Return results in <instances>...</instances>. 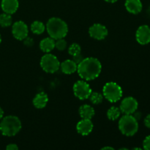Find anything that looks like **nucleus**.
<instances>
[{"mask_svg":"<svg viewBox=\"0 0 150 150\" xmlns=\"http://www.w3.org/2000/svg\"><path fill=\"white\" fill-rule=\"evenodd\" d=\"M33 43L34 41L31 38H28L27 37V38H26L24 39V44L26 46H32L33 45Z\"/></svg>","mask_w":150,"mask_h":150,"instance_id":"obj_27","label":"nucleus"},{"mask_svg":"<svg viewBox=\"0 0 150 150\" xmlns=\"http://www.w3.org/2000/svg\"><path fill=\"white\" fill-rule=\"evenodd\" d=\"M0 133H1V130H0Z\"/></svg>","mask_w":150,"mask_h":150,"instance_id":"obj_36","label":"nucleus"},{"mask_svg":"<svg viewBox=\"0 0 150 150\" xmlns=\"http://www.w3.org/2000/svg\"><path fill=\"white\" fill-rule=\"evenodd\" d=\"M1 6L4 13L10 15L13 14L18 8V0H2Z\"/></svg>","mask_w":150,"mask_h":150,"instance_id":"obj_13","label":"nucleus"},{"mask_svg":"<svg viewBox=\"0 0 150 150\" xmlns=\"http://www.w3.org/2000/svg\"><path fill=\"white\" fill-rule=\"evenodd\" d=\"M1 35H0V43H1Z\"/></svg>","mask_w":150,"mask_h":150,"instance_id":"obj_35","label":"nucleus"},{"mask_svg":"<svg viewBox=\"0 0 150 150\" xmlns=\"http://www.w3.org/2000/svg\"><path fill=\"white\" fill-rule=\"evenodd\" d=\"M12 33L13 37L18 40H23L28 37L29 29L28 26L22 21H18L13 23L12 27Z\"/></svg>","mask_w":150,"mask_h":150,"instance_id":"obj_8","label":"nucleus"},{"mask_svg":"<svg viewBox=\"0 0 150 150\" xmlns=\"http://www.w3.org/2000/svg\"><path fill=\"white\" fill-rule=\"evenodd\" d=\"M48 102V95L45 93H44V92L38 93L33 99V105H35V108H39V109L45 108Z\"/></svg>","mask_w":150,"mask_h":150,"instance_id":"obj_16","label":"nucleus"},{"mask_svg":"<svg viewBox=\"0 0 150 150\" xmlns=\"http://www.w3.org/2000/svg\"><path fill=\"white\" fill-rule=\"evenodd\" d=\"M78 64L75 62L73 60L67 59L63 62L60 64V68H61L62 73L64 74H73L77 70Z\"/></svg>","mask_w":150,"mask_h":150,"instance_id":"obj_15","label":"nucleus"},{"mask_svg":"<svg viewBox=\"0 0 150 150\" xmlns=\"http://www.w3.org/2000/svg\"><path fill=\"white\" fill-rule=\"evenodd\" d=\"M40 66L42 70L48 73H54L59 69L60 62L57 57L47 54L41 58Z\"/></svg>","mask_w":150,"mask_h":150,"instance_id":"obj_6","label":"nucleus"},{"mask_svg":"<svg viewBox=\"0 0 150 150\" xmlns=\"http://www.w3.org/2000/svg\"><path fill=\"white\" fill-rule=\"evenodd\" d=\"M103 96L111 103H116L122 97V89L121 86L115 82H108L103 89Z\"/></svg>","mask_w":150,"mask_h":150,"instance_id":"obj_5","label":"nucleus"},{"mask_svg":"<svg viewBox=\"0 0 150 150\" xmlns=\"http://www.w3.org/2000/svg\"><path fill=\"white\" fill-rule=\"evenodd\" d=\"M136 40L141 45H146L150 42V28L147 25L139 26L136 31Z\"/></svg>","mask_w":150,"mask_h":150,"instance_id":"obj_11","label":"nucleus"},{"mask_svg":"<svg viewBox=\"0 0 150 150\" xmlns=\"http://www.w3.org/2000/svg\"><path fill=\"white\" fill-rule=\"evenodd\" d=\"M46 29L48 35L54 40L64 38L68 32L67 24L59 18H51L48 21Z\"/></svg>","mask_w":150,"mask_h":150,"instance_id":"obj_2","label":"nucleus"},{"mask_svg":"<svg viewBox=\"0 0 150 150\" xmlns=\"http://www.w3.org/2000/svg\"><path fill=\"white\" fill-rule=\"evenodd\" d=\"M101 70V63L98 59L94 57L83 59L77 67L79 76L85 81H92L97 79L100 74Z\"/></svg>","mask_w":150,"mask_h":150,"instance_id":"obj_1","label":"nucleus"},{"mask_svg":"<svg viewBox=\"0 0 150 150\" xmlns=\"http://www.w3.org/2000/svg\"><path fill=\"white\" fill-rule=\"evenodd\" d=\"M3 116H4V111H3L2 108L0 107V120H1V118L3 117Z\"/></svg>","mask_w":150,"mask_h":150,"instance_id":"obj_31","label":"nucleus"},{"mask_svg":"<svg viewBox=\"0 0 150 150\" xmlns=\"http://www.w3.org/2000/svg\"><path fill=\"white\" fill-rule=\"evenodd\" d=\"M120 114H121V110L118 107L116 106L111 107L107 111V117L110 120H112V121L117 120L120 117Z\"/></svg>","mask_w":150,"mask_h":150,"instance_id":"obj_20","label":"nucleus"},{"mask_svg":"<svg viewBox=\"0 0 150 150\" xmlns=\"http://www.w3.org/2000/svg\"><path fill=\"white\" fill-rule=\"evenodd\" d=\"M89 34L91 38L98 40H102L108 35V29L100 23H95L89 27Z\"/></svg>","mask_w":150,"mask_h":150,"instance_id":"obj_10","label":"nucleus"},{"mask_svg":"<svg viewBox=\"0 0 150 150\" xmlns=\"http://www.w3.org/2000/svg\"><path fill=\"white\" fill-rule=\"evenodd\" d=\"M119 129L122 134L132 136L137 133L139 123L131 114H125L119 121Z\"/></svg>","mask_w":150,"mask_h":150,"instance_id":"obj_4","label":"nucleus"},{"mask_svg":"<svg viewBox=\"0 0 150 150\" xmlns=\"http://www.w3.org/2000/svg\"><path fill=\"white\" fill-rule=\"evenodd\" d=\"M81 51V48L78 43H73L68 48V53L71 56L77 55Z\"/></svg>","mask_w":150,"mask_h":150,"instance_id":"obj_23","label":"nucleus"},{"mask_svg":"<svg viewBox=\"0 0 150 150\" xmlns=\"http://www.w3.org/2000/svg\"><path fill=\"white\" fill-rule=\"evenodd\" d=\"M73 61H74L75 62H76L77 64H79V63H80L81 62L82 60H83V59H84V58H83V56H82L81 54V53H80V54H77V55L73 56Z\"/></svg>","mask_w":150,"mask_h":150,"instance_id":"obj_26","label":"nucleus"},{"mask_svg":"<svg viewBox=\"0 0 150 150\" xmlns=\"http://www.w3.org/2000/svg\"><path fill=\"white\" fill-rule=\"evenodd\" d=\"M105 149H111V150H114V148L111 147V146H105V147L102 148V150H105Z\"/></svg>","mask_w":150,"mask_h":150,"instance_id":"obj_32","label":"nucleus"},{"mask_svg":"<svg viewBox=\"0 0 150 150\" xmlns=\"http://www.w3.org/2000/svg\"><path fill=\"white\" fill-rule=\"evenodd\" d=\"M144 149L146 150H150V136H146L143 142Z\"/></svg>","mask_w":150,"mask_h":150,"instance_id":"obj_25","label":"nucleus"},{"mask_svg":"<svg viewBox=\"0 0 150 150\" xmlns=\"http://www.w3.org/2000/svg\"><path fill=\"white\" fill-rule=\"evenodd\" d=\"M22 127L21 122L18 117L9 115L4 117L0 122V130L5 136H16Z\"/></svg>","mask_w":150,"mask_h":150,"instance_id":"obj_3","label":"nucleus"},{"mask_svg":"<svg viewBox=\"0 0 150 150\" xmlns=\"http://www.w3.org/2000/svg\"><path fill=\"white\" fill-rule=\"evenodd\" d=\"M148 13H149V15H150V7H149V10H148Z\"/></svg>","mask_w":150,"mask_h":150,"instance_id":"obj_34","label":"nucleus"},{"mask_svg":"<svg viewBox=\"0 0 150 150\" xmlns=\"http://www.w3.org/2000/svg\"><path fill=\"white\" fill-rule=\"evenodd\" d=\"M138 101L133 97L124 98L120 104V110L125 114H133L138 108Z\"/></svg>","mask_w":150,"mask_h":150,"instance_id":"obj_9","label":"nucleus"},{"mask_svg":"<svg viewBox=\"0 0 150 150\" xmlns=\"http://www.w3.org/2000/svg\"><path fill=\"white\" fill-rule=\"evenodd\" d=\"M125 6L126 10L133 14H138L142 10V3L141 0H126Z\"/></svg>","mask_w":150,"mask_h":150,"instance_id":"obj_14","label":"nucleus"},{"mask_svg":"<svg viewBox=\"0 0 150 150\" xmlns=\"http://www.w3.org/2000/svg\"><path fill=\"white\" fill-rule=\"evenodd\" d=\"M73 92L79 100H86L89 98L92 91L89 85L84 81H78L73 85Z\"/></svg>","mask_w":150,"mask_h":150,"instance_id":"obj_7","label":"nucleus"},{"mask_svg":"<svg viewBox=\"0 0 150 150\" xmlns=\"http://www.w3.org/2000/svg\"><path fill=\"white\" fill-rule=\"evenodd\" d=\"M6 149L7 150H18V147L17 145L15 144H8L7 146Z\"/></svg>","mask_w":150,"mask_h":150,"instance_id":"obj_28","label":"nucleus"},{"mask_svg":"<svg viewBox=\"0 0 150 150\" xmlns=\"http://www.w3.org/2000/svg\"><path fill=\"white\" fill-rule=\"evenodd\" d=\"M11 16L7 13H2L0 15V26L2 27H8L12 24Z\"/></svg>","mask_w":150,"mask_h":150,"instance_id":"obj_21","label":"nucleus"},{"mask_svg":"<svg viewBox=\"0 0 150 150\" xmlns=\"http://www.w3.org/2000/svg\"><path fill=\"white\" fill-rule=\"evenodd\" d=\"M95 110L89 105H83L79 108V114L82 119L91 120L95 116Z\"/></svg>","mask_w":150,"mask_h":150,"instance_id":"obj_18","label":"nucleus"},{"mask_svg":"<svg viewBox=\"0 0 150 150\" xmlns=\"http://www.w3.org/2000/svg\"><path fill=\"white\" fill-rule=\"evenodd\" d=\"M76 129L79 134L82 136H87L93 130V123L92 122L91 120L83 119L78 122Z\"/></svg>","mask_w":150,"mask_h":150,"instance_id":"obj_12","label":"nucleus"},{"mask_svg":"<svg viewBox=\"0 0 150 150\" xmlns=\"http://www.w3.org/2000/svg\"><path fill=\"white\" fill-rule=\"evenodd\" d=\"M144 124L148 128H150V114L146 116V117L144 120Z\"/></svg>","mask_w":150,"mask_h":150,"instance_id":"obj_29","label":"nucleus"},{"mask_svg":"<svg viewBox=\"0 0 150 150\" xmlns=\"http://www.w3.org/2000/svg\"><path fill=\"white\" fill-rule=\"evenodd\" d=\"M133 114H134V115H133V117H134V118L136 119V120H140L141 119V117H142V114H141L140 112H136V111H135L134 113H133Z\"/></svg>","mask_w":150,"mask_h":150,"instance_id":"obj_30","label":"nucleus"},{"mask_svg":"<svg viewBox=\"0 0 150 150\" xmlns=\"http://www.w3.org/2000/svg\"><path fill=\"white\" fill-rule=\"evenodd\" d=\"M106 2H108V3H114L116 2V1H117L118 0H105Z\"/></svg>","mask_w":150,"mask_h":150,"instance_id":"obj_33","label":"nucleus"},{"mask_svg":"<svg viewBox=\"0 0 150 150\" xmlns=\"http://www.w3.org/2000/svg\"><path fill=\"white\" fill-rule=\"evenodd\" d=\"M67 47V42L63 38L57 40L55 42V48L59 51H64Z\"/></svg>","mask_w":150,"mask_h":150,"instance_id":"obj_24","label":"nucleus"},{"mask_svg":"<svg viewBox=\"0 0 150 150\" xmlns=\"http://www.w3.org/2000/svg\"><path fill=\"white\" fill-rule=\"evenodd\" d=\"M89 99H90L91 102L93 104L98 105V104L101 103L103 100V96L101 95L99 92H92V94L89 96Z\"/></svg>","mask_w":150,"mask_h":150,"instance_id":"obj_22","label":"nucleus"},{"mask_svg":"<svg viewBox=\"0 0 150 150\" xmlns=\"http://www.w3.org/2000/svg\"><path fill=\"white\" fill-rule=\"evenodd\" d=\"M45 26L43 23L39 21H35L31 25V30L35 35H41L44 32Z\"/></svg>","mask_w":150,"mask_h":150,"instance_id":"obj_19","label":"nucleus"},{"mask_svg":"<svg viewBox=\"0 0 150 150\" xmlns=\"http://www.w3.org/2000/svg\"><path fill=\"white\" fill-rule=\"evenodd\" d=\"M40 48L43 52H51L55 48V40H54V39L51 38V37L44 38L40 42Z\"/></svg>","mask_w":150,"mask_h":150,"instance_id":"obj_17","label":"nucleus"}]
</instances>
